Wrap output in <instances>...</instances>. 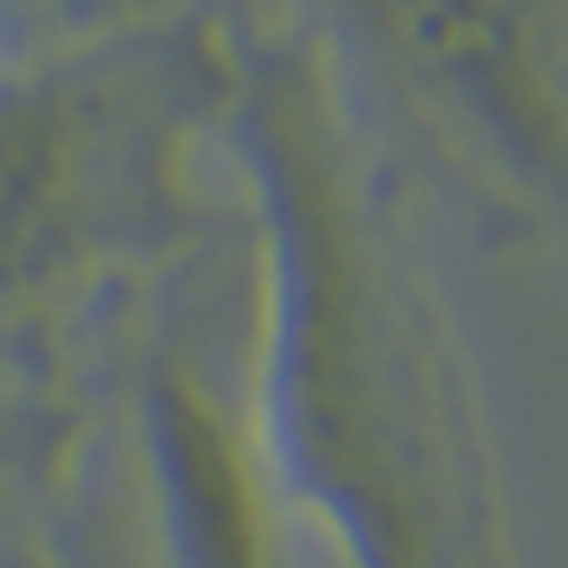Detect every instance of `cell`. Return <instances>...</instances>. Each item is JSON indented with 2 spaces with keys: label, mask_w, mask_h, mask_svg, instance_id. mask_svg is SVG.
<instances>
[{
  "label": "cell",
  "mask_w": 568,
  "mask_h": 568,
  "mask_svg": "<svg viewBox=\"0 0 568 568\" xmlns=\"http://www.w3.org/2000/svg\"><path fill=\"white\" fill-rule=\"evenodd\" d=\"M396 103L568 243V0H313Z\"/></svg>",
  "instance_id": "2"
},
{
  "label": "cell",
  "mask_w": 568,
  "mask_h": 568,
  "mask_svg": "<svg viewBox=\"0 0 568 568\" xmlns=\"http://www.w3.org/2000/svg\"><path fill=\"white\" fill-rule=\"evenodd\" d=\"M217 64L268 217L282 396L358 568H517L473 364L358 148L338 58L256 0Z\"/></svg>",
  "instance_id": "1"
}]
</instances>
